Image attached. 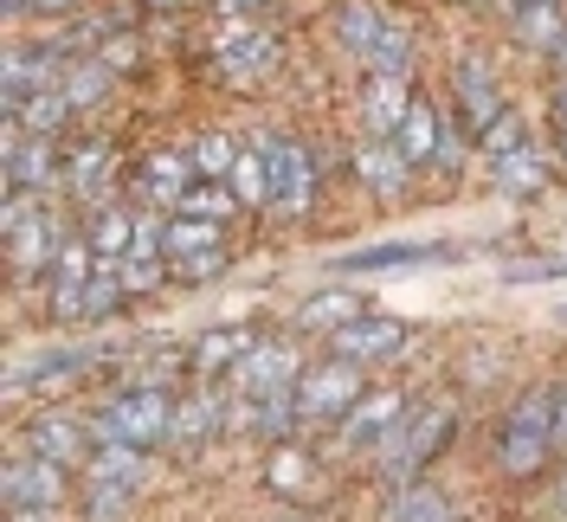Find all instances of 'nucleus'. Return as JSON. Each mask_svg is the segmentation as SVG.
<instances>
[{"label": "nucleus", "mask_w": 567, "mask_h": 522, "mask_svg": "<svg viewBox=\"0 0 567 522\" xmlns=\"http://www.w3.org/2000/svg\"><path fill=\"white\" fill-rule=\"evenodd\" d=\"M297 400H303V419H342L361 400V361H322L297 381Z\"/></svg>", "instance_id": "nucleus-5"}, {"label": "nucleus", "mask_w": 567, "mask_h": 522, "mask_svg": "<svg viewBox=\"0 0 567 522\" xmlns=\"http://www.w3.org/2000/svg\"><path fill=\"white\" fill-rule=\"evenodd\" d=\"M175 432V400L162 393V387H123L110 407H97V419H91V439L97 446H110V439H130V446H162Z\"/></svg>", "instance_id": "nucleus-3"}, {"label": "nucleus", "mask_w": 567, "mask_h": 522, "mask_svg": "<svg viewBox=\"0 0 567 522\" xmlns=\"http://www.w3.org/2000/svg\"><path fill=\"white\" fill-rule=\"evenodd\" d=\"M219 413H226V407H219L213 393H194V400H181V407H175V432H168V446H175L181 458H194V452H200V446L213 439V432L226 426Z\"/></svg>", "instance_id": "nucleus-20"}, {"label": "nucleus", "mask_w": 567, "mask_h": 522, "mask_svg": "<svg viewBox=\"0 0 567 522\" xmlns=\"http://www.w3.org/2000/svg\"><path fill=\"white\" fill-rule=\"evenodd\" d=\"M59 219L45 207H33L27 219H13L7 226V258H13V272L27 278V272H52V258H59Z\"/></svg>", "instance_id": "nucleus-13"}, {"label": "nucleus", "mask_w": 567, "mask_h": 522, "mask_svg": "<svg viewBox=\"0 0 567 522\" xmlns=\"http://www.w3.org/2000/svg\"><path fill=\"white\" fill-rule=\"evenodd\" d=\"M233 375H239V381H233V393L265 400V393H278V387H297V375H303V355H297V342H251L246 361H239Z\"/></svg>", "instance_id": "nucleus-8"}, {"label": "nucleus", "mask_w": 567, "mask_h": 522, "mask_svg": "<svg viewBox=\"0 0 567 522\" xmlns=\"http://www.w3.org/2000/svg\"><path fill=\"white\" fill-rule=\"evenodd\" d=\"M136 503V484H91L84 497V516L91 522H123V510Z\"/></svg>", "instance_id": "nucleus-39"}, {"label": "nucleus", "mask_w": 567, "mask_h": 522, "mask_svg": "<svg viewBox=\"0 0 567 522\" xmlns=\"http://www.w3.org/2000/svg\"><path fill=\"white\" fill-rule=\"evenodd\" d=\"M561 155H567V130H561Z\"/></svg>", "instance_id": "nucleus-49"}, {"label": "nucleus", "mask_w": 567, "mask_h": 522, "mask_svg": "<svg viewBox=\"0 0 567 522\" xmlns=\"http://www.w3.org/2000/svg\"><path fill=\"white\" fill-rule=\"evenodd\" d=\"M265 149H271V207L310 213V201H317V155L303 142H278V136H265Z\"/></svg>", "instance_id": "nucleus-6"}, {"label": "nucleus", "mask_w": 567, "mask_h": 522, "mask_svg": "<svg viewBox=\"0 0 567 522\" xmlns=\"http://www.w3.org/2000/svg\"><path fill=\"white\" fill-rule=\"evenodd\" d=\"M97 59H104L110 71H123V65H136V39H110V45H97Z\"/></svg>", "instance_id": "nucleus-41"}, {"label": "nucleus", "mask_w": 567, "mask_h": 522, "mask_svg": "<svg viewBox=\"0 0 567 522\" xmlns=\"http://www.w3.org/2000/svg\"><path fill=\"white\" fill-rule=\"evenodd\" d=\"M71 116V98L59 91V84H45V91H33L27 104H20V116H7V123H20L27 136H59Z\"/></svg>", "instance_id": "nucleus-29"}, {"label": "nucleus", "mask_w": 567, "mask_h": 522, "mask_svg": "<svg viewBox=\"0 0 567 522\" xmlns=\"http://www.w3.org/2000/svg\"><path fill=\"white\" fill-rule=\"evenodd\" d=\"M555 65H561V78H567V39H561V45H555Z\"/></svg>", "instance_id": "nucleus-46"}, {"label": "nucleus", "mask_w": 567, "mask_h": 522, "mask_svg": "<svg viewBox=\"0 0 567 522\" xmlns=\"http://www.w3.org/2000/svg\"><path fill=\"white\" fill-rule=\"evenodd\" d=\"M136 213L130 207H104L97 213V219H91V233H84V239H91V252H97V265H123V258H130V245H136Z\"/></svg>", "instance_id": "nucleus-25"}, {"label": "nucleus", "mask_w": 567, "mask_h": 522, "mask_svg": "<svg viewBox=\"0 0 567 522\" xmlns=\"http://www.w3.org/2000/svg\"><path fill=\"white\" fill-rule=\"evenodd\" d=\"M368 71H388V78H413V33L406 27H381L374 52H368Z\"/></svg>", "instance_id": "nucleus-35"}, {"label": "nucleus", "mask_w": 567, "mask_h": 522, "mask_svg": "<svg viewBox=\"0 0 567 522\" xmlns=\"http://www.w3.org/2000/svg\"><path fill=\"white\" fill-rule=\"evenodd\" d=\"M406 413V393H393V387H374V393H361L349 413L336 419V446L342 452H368V446H381L393 432V419Z\"/></svg>", "instance_id": "nucleus-7"}, {"label": "nucleus", "mask_w": 567, "mask_h": 522, "mask_svg": "<svg viewBox=\"0 0 567 522\" xmlns=\"http://www.w3.org/2000/svg\"><path fill=\"white\" fill-rule=\"evenodd\" d=\"M496 181H503L509 194H535V187L548 181V162L535 155L529 142H516V149H503V155H496Z\"/></svg>", "instance_id": "nucleus-33"}, {"label": "nucleus", "mask_w": 567, "mask_h": 522, "mask_svg": "<svg viewBox=\"0 0 567 522\" xmlns=\"http://www.w3.org/2000/svg\"><path fill=\"white\" fill-rule=\"evenodd\" d=\"M452 426H458V413L445 407V400H432V407H413V413L393 419V432L381 439V471H388L393 484H406V478H420L425 464H432V452L452 439Z\"/></svg>", "instance_id": "nucleus-2"}, {"label": "nucleus", "mask_w": 567, "mask_h": 522, "mask_svg": "<svg viewBox=\"0 0 567 522\" xmlns=\"http://www.w3.org/2000/svg\"><path fill=\"white\" fill-rule=\"evenodd\" d=\"M406 110H413V91H406V78H388V71H374V78H368V130H374V136H400Z\"/></svg>", "instance_id": "nucleus-21"}, {"label": "nucleus", "mask_w": 567, "mask_h": 522, "mask_svg": "<svg viewBox=\"0 0 567 522\" xmlns=\"http://www.w3.org/2000/svg\"><path fill=\"white\" fill-rule=\"evenodd\" d=\"M555 452V381L529 387L509 419H503V432H496V464H503V478H535L542 464Z\"/></svg>", "instance_id": "nucleus-1"}, {"label": "nucleus", "mask_w": 567, "mask_h": 522, "mask_svg": "<svg viewBox=\"0 0 567 522\" xmlns=\"http://www.w3.org/2000/svg\"><path fill=\"white\" fill-rule=\"evenodd\" d=\"M516 7H548V0H516Z\"/></svg>", "instance_id": "nucleus-47"}, {"label": "nucleus", "mask_w": 567, "mask_h": 522, "mask_svg": "<svg viewBox=\"0 0 567 522\" xmlns=\"http://www.w3.org/2000/svg\"><path fill=\"white\" fill-rule=\"evenodd\" d=\"M251 342H258V336H251L246 323H226V329H207V336L194 342V361H187V368H194V375H219V368H239Z\"/></svg>", "instance_id": "nucleus-22"}, {"label": "nucleus", "mask_w": 567, "mask_h": 522, "mask_svg": "<svg viewBox=\"0 0 567 522\" xmlns=\"http://www.w3.org/2000/svg\"><path fill=\"white\" fill-rule=\"evenodd\" d=\"M452 91H458L464 123H471L477 136H491V123L503 116V91H496L491 71H484V65H458V71H452Z\"/></svg>", "instance_id": "nucleus-17"}, {"label": "nucleus", "mask_w": 567, "mask_h": 522, "mask_svg": "<svg viewBox=\"0 0 567 522\" xmlns=\"http://www.w3.org/2000/svg\"><path fill=\"white\" fill-rule=\"evenodd\" d=\"M555 116H561V130H567V84L555 91Z\"/></svg>", "instance_id": "nucleus-44"}, {"label": "nucleus", "mask_w": 567, "mask_h": 522, "mask_svg": "<svg viewBox=\"0 0 567 522\" xmlns=\"http://www.w3.org/2000/svg\"><path fill=\"white\" fill-rule=\"evenodd\" d=\"M219 272H226V252H219V245H213V252H187L175 265L181 284H207V278H219Z\"/></svg>", "instance_id": "nucleus-40"}, {"label": "nucleus", "mask_w": 567, "mask_h": 522, "mask_svg": "<svg viewBox=\"0 0 567 522\" xmlns=\"http://www.w3.org/2000/svg\"><path fill=\"white\" fill-rule=\"evenodd\" d=\"M226 187L239 194V207H271V149H265V142L239 149V162H233V174H226Z\"/></svg>", "instance_id": "nucleus-26"}, {"label": "nucleus", "mask_w": 567, "mask_h": 522, "mask_svg": "<svg viewBox=\"0 0 567 522\" xmlns=\"http://www.w3.org/2000/svg\"><path fill=\"white\" fill-rule=\"evenodd\" d=\"M187 162H194V174H200V181H226V174H233V162H239V142L219 136V130H207V136L187 149Z\"/></svg>", "instance_id": "nucleus-36"}, {"label": "nucleus", "mask_w": 567, "mask_h": 522, "mask_svg": "<svg viewBox=\"0 0 567 522\" xmlns=\"http://www.w3.org/2000/svg\"><path fill=\"white\" fill-rule=\"evenodd\" d=\"M354 316H368L361 290H322V297H310V304L297 310V323H303V329H342Z\"/></svg>", "instance_id": "nucleus-32"}, {"label": "nucleus", "mask_w": 567, "mask_h": 522, "mask_svg": "<svg viewBox=\"0 0 567 522\" xmlns=\"http://www.w3.org/2000/svg\"><path fill=\"white\" fill-rule=\"evenodd\" d=\"M354 174L374 187V194H400L406 187V174H413V162H406V149L393 136H374V142H361L354 149Z\"/></svg>", "instance_id": "nucleus-18"}, {"label": "nucleus", "mask_w": 567, "mask_h": 522, "mask_svg": "<svg viewBox=\"0 0 567 522\" xmlns=\"http://www.w3.org/2000/svg\"><path fill=\"white\" fill-rule=\"evenodd\" d=\"M271 65H278V39L258 33V27H251L246 39H233V45L213 52V71H219L226 84H251V78H265Z\"/></svg>", "instance_id": "nucleus-16"}, {"label": "nucleus", "mask_w": 567, "mask_h": 522, "mask_svg": "<svg viewBox=\"0 0 567 522\" xmlns=\"http://www.w3.org/2000/svg\"><path fill=\"white\" fill-rule=\"evenodd\" d=\"M400 149H406V162H413V168H420V162H439V142H445V116H439V110L432 104H420V98H413V110H406V123H400Z\"/></svg>", "instance_id": "nucleus-27"}, {"label": "nucleus", "mask_w": 567, "mask_h": 522, "mask_svg": "<svg viewBox=\"0 0 567 522\" xmlns=\"http://www.w3.org/2000/svg\"><path fill=\"white\" fill-rule=\"evenodd\" d=\"M104 181H110V149L104 142H84V149L71 155V194H78V201H97Z\"/></svg>", "instance_id": "nucleus-37"}, {"label": "nucleus", "mask_w": 567, "mask_h": 522, "mask_svg": "<svg viewBox=\"0 0 567 522\" xmlns=\"http://www.w3.org/2000/svg\"><path fill=\"white\" fill-rule=\"evenodd\" d=\"M59 91L71 98V110H97L110 98V65L104 59H71L65 78H59Z\"/></svg>", "instance_id": "nucleus-30"}, {"label": "nucleus", "mask_w": 567, "mask_h": 522, "mask_svg": "<svg viewBox=\"0 0 567 522\" xmlns=\"http://www.w3.org/2000/svg\"><path fill=\"white\" fill-rule=\"evenodd\" d=\"M27 446L33 458H52V464H84V458L97 452V439H91V426H78L65 413H39L27 426Z\"/></svg>", "instance_id": "nucleus-15"}, {"label": "nucleus", "mask_w": 567, "mask_h": 522, "mask_svg": "<svg viewBox=\"0 0 567 522\" xmlns=\"http://www.w3.org/2000/svg\"><path fill=\"white\" fill-rule=\"evenodd\" d=\"M406 342V323H393V316H354L342 329H329V355H342V361H381L393 348Z\"/></svg>", "instance_id": "nucleus-12"}, {"label": "nucleus", "mask_w": 567, "mask_h": 522, "mask_svg": "<svg viewBox=\"0 0 567 522\" xmlns=\"http://www.w3.org/2000/svg\"><path fill=\"white\" fill-rule=\"evenodd\" d=\"M162 239H168V252H175V258H187V252H213V245H219V219L175 213V219L162 226Z\"/></svg>", "instance_id": "nucleus-34"}, {"label": "nucleus", "mask_w": 567, "mask_h": 522, "mask_svg": "<svg viewBox=\"0 0 567 522\" xmlns=\"http://www.w3.org/2000/svg\"><path fill=\"white\" fill-rule=\"evenodd\" d=\"M155 7H181V0H155Z\"/></svg>", "instance_id": "nucleus-48"}, {"label": "nucleus", "mask_w": 567, "mask_h": 522, "mask_svg": "<svg viewBox=\"0 0 567 522\" xmlns=\"http://www.w3.org/2000/svg\"><path fill=\"white\" fill-rule=\"evenodd\" d=\"M388 522H458V510H452V497H445V490H432V484H420V478H406V484L393 490Z\"/></svg>", "instance_id": "nucleus-24"}, {"label": "nucleus", "mask_w": 567, "mask_h": 522, "mask_svg": "<svg viewBox=\"0 0 567 522\" xmlns=\"http://www.w3.org/2000/svg\"><path fill=\"white\" fill-rule=\"evenodd\" d=\"M555 446H567V381L555 387Z\"/></svg>", "instance_id": "nucleus-42"}, {"label": "nucleus", "mask_w": 567, "mask_h": 522, "mask_svg": "<svg viewBox=\"0 0 567 522\" xmlns=\"http://www.w3.org/2000/svg\"><path fill=\"white\" fill-rule=\"evenodd\" d=\"M91 278H97V252H91V239H65L59 245V258H52V316H84V290H91Z\"/></svg>", "instance_id": "nucleus-11"}, {"label": "nucleus", "mask_w": 567, "mask_h": 522, "mask_svg": "<svg viewBox=\"0 0 567 522\" xmlns=\"http://www.w3.org/2000/svg\"><path fill=\"white\" fill-rule=\"evenodd\" d=\"M59 181V136H27L20 123H7V187L45 194Z\"/></svg>", "instance_id": "nucleus-9"}, {"label": "nucleus", "mask_w": 567, "mask_h": 522, "mask_svg": "<svg viewBox=\"0 0 567 522\" xmlns=\"http://www.w3.org/2000/svg\"><path fill=\"white\" fill-rule=\"evenodd\" d=\"M219 7H226L233 20H246V13H251V7H258V0H219Z\"/></svg>", "instance_id": "nucleus-43"}, {"label": "nucleus", "mask_w": 567, "mask_h": 522, "mask_svg": "<svg viewBox=\"0 0 567 522\" xmlns=\"http://www.w3.org/2000/svg\"><path fill=\"white\" fill-rule=\"evenodd\" d=\"M329 27H336V39H342V52H354V59H368L374 52V39H381V13H374V0H336V13H329Z\"/></svg>", "instance_id": "nucleus-23"}, {"label": "nucleus", "mask_w": 567, "mask_h": 522, "mask_svg": "<svg viewBox=\"0 0 567 522\" xmlns=\"http://www.w3.org/2000/svg\"><path fill=\"white\" fill-rule=\"evenodd\" d=\"M445 258H452L445 245L413 239V245H368V252H342V258H336V272H342V278H388V272H425V265H445Z\"/></svg>", "instance_id": "nucleus-10"}, {"label": "nucleus", "mask_w": 567, "mask_h": 522, "mask_svg": "<svg viewBox=\"0 0 567 522\" xmlns=\"http://www.w3.org/2000/svg\"><path fill=\"white\" fill-rule=\"evenodd\" d=\"M561 503H567V478H561Z\"/></svg>", "instance_id": "nucleus-50"}, {"label": "nucleus", "mask_w": 567, "mask_h": 522, "mask_svg": "<svg viewBox=\"0 0 567 522\" xmlns=\"http://www.w3.org/2000/svg\"><path fill=\"white\" fill-rule=\"evenodd\" d=\"M91 484H148V446H130V439H110V446H97L91 452Z\"/></svg>", "instance_id": "nucleus-19"}, {"label": "nucleus", "mask_w": 567, "mask_h": 522, "mask_svg": "<svg viewBox=\"0 0 567 522\" xmlns=\"http://www.w3.org/2000/svg\"><path fill=\"white\" fill-rule=\"evenodd\" d=\"M194 181H200V174H194V162H187V149H155V155H142L136 162V187L155 201V207H168V213L187 201Z\"/></svg>", "instance_id": "nucleus-14"}, {"label": "nucleus", "mask_w": 567, "mask_h": 522, "mask_svg": "<svg viewBox=\"0 0 567 522\" xmlns=\"http://www.w3.org/2000/svg\"><path fill=\"white\" fill-rule=\"evenodd\" d=\"M13 522H52V516H39V510H13Z\"/></svg>", "instance_id": "nucleus-45"}, {"label": "nucleus", "mask_w": 567, "mask_h": 522, "mask_svg": "<svg viewBox=\"0 0 567 522\" xmlns=\"http://www.w3.org/2000/svg\"><path fill=\"white\" fill-rule=\"evenodd\" d=\"M516 39L529 45V52H555L567 39V13H561V0H548V7H516Z\"/></svg>", "instance_id": "nucleus-28"}, {"label": "nucleus", "mask_w": 567, "mask_h": 522, "mask_svg": "<svg viewBox=\"0 0 567 522\" xmlns=\"http://www.w3.org/2000/svg\"><path fill=\"white\" fill-rule=\"evenodd\" d=\"M265 484L278 490V497H303V490L317 484V458L297 452V446H278L271 464H265Z\"/></svg>", "instance_id": "nucleus-31"}, {"label": "nucleus", "mask_w": 567, "mask_h": 522, "mask_svg": "<svg viewBox=\"0 0 567 522\" xmlns=\"http://www.w3.org/2000/svg\"><path fill=\"white\" fill-rule=\"evenodd\" d=\"M0 497H7V510H39V516H52L59 503H65V464H52V458H13L7 471H0Z\"/></svg>", "instance_id": "nucleus-4"}, {"label": "nucleus", "mask_w": 567, "mask_h": 522, "mask_svg": "<svg viewBox=\"0 0 567 522\" xmlns=\"http://www.w3.org/2000/svg\"><path fill=\"white\" fill-rule=\"evenodd\" d=\"M175 213H200V219H226V213H239V194H233L226 181H207V187L194 181V187H187V201H181Z\"/></svg>", "instance_id": "nucleus-38"}]
</instances>
